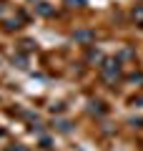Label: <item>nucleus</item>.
I'll return each instance as SVG.
<instances>
[{
    "mask_svg": "<svg viewBox=\"0 0 143 151\" xmlns=\"http://www.w3.org/2000/svg\"><path fill=\"white\" fill-rule=\"evenodd\" d=\"M133 18H136V20H141V23H143V10H138V13H133Z\"/></svg>",
    "mask_w": 143,
    "mask_h": 151,
    "instance_id": "f257e3e1",
    "label": "nucleus"
}]
</instances>
